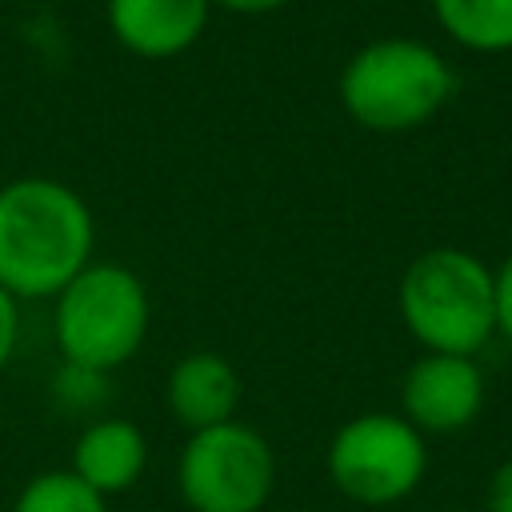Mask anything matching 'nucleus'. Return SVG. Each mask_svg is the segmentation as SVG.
I'll use <instances>...</instances> for the list:
<instances>
[{
  "instance_id": "f257e3e1",
  "label": "nucleus",
  "mask_w": 512,
  "mask_h": 512,
  "mask_svg": "<svg viewBox=\"0 0 512 512\" xmlns=\"http://www.w3.org/2000/svg\"><path fill=\"white\" fill-rule=\"evenodd\" d=\"M96 224L76 188L20 176L0 188V288L16 300H48L92 264Z\"/></svg>"
},
{
  "instance_id": "f03ea898",
  "label": "nucleus",
  "mask_w": 512,
  "mask_h": 512,
  "mask_svg": "<svg viewBox=\"0 0 512 512\" xmlns=\"http://www.w3.org/2000/svg\"><path fill=\"white\" fill-rule=\"evenodd\" d=\"M396 308L424 352L476 356L496 336L492 268L468 248H428L404 268Z\"/></svg>"
},
{
  "instance_id": "7ed1b4c3",
  "label": "nucleus",
  "mask_w": 512,
  "mask_h": 512,
  "mask_svg": "<svg viewBox=\"0 0 512 512\" xmlns=\"http://www.w3.org/2000/svg\"><path fill=\"white\" fill-rule=\"evenodd\" d=\"M456 92L452 64L424 40L384 36L356 48L340 72L344 112L380 136L428 124Z\"/></svg>"
},
{
  "instance_id": "20e7f679",
  "label": "nucleus",
  "mask_w": 512,
  "mask_h": 512,
  "mask_svg": "<svg viewBox=\"0 0 512 512\" xmlns=\"http://www.w3.org/2000/svg\"><path fill=\"white\" fill-rule=\"evenodd\" d=\"M148 288L124 264H88L52 296V336L64 364L84 372L124 368L148 340Z\"/></svg>"
},
{
  "instance_id": "39448f33",
  "label": "nucleus",
  "mask_w": 512,
  "mask_h": 512,
  "mask_svg": "<svg viewBox=\"0 0 512 512\" xmlns=\"http://www.w3.org/2000/svg\"><path fill=\"white\" fill-rule=\"evenodd\" d=\"M328 484L360 508H392L428 476V440L400 412H360L324 448Z\"/></svg>"
},
{
  "instance_id": "423d86ee",
  "label": "nucleus",
  "mask_w": 512,
  "mask_h": 512,
  "mask_svg": "<svg viewBox=\"0 0 512 512\" xmlns=\"http://www.w3.org/2000/svg\"><path fill=\"white\" fill-rule=\"evenodd\" d=\"M176 492L188 512H264L276 492V452L244 420L188 432L176 460Z\"/></svg>"
},
{
  "instance_id": "0eeeda50",
  "label": "nucleus",
  "mask_w": 512,
  "mask_h": 512,
  "mask_svg": "<svg viewBox=\"0 0 512 512\" xmlns=\"http://www.w3.org/2000/svg\"><path fill=\"white\" fill-rule=\"evenodd\" d=\"M484 372L476 356H448L424 352L412 360L400 384V416L428 440V436H456L476 424L484 412Z\"/></svg>"
},
{
  "instance_id": "6e6552de",
  "label": "nucleus",
  "mask_w": 512,
  "mask_h": 512,
  "mask_svg": "<svg viewBox=\"0 0 512 512\" xmlns=\"http://www.w3.org/2000/svg\"><path fill=\"white\" fill-rule=\"evenodd\" d=\"M240 396H244L240 372L232 368L228 356L208 352V348L180 356L164 376L168 416L176 424H184L188 432H204V428L236 420Z\"/></svg>"
},
{
  "instance_id": "1a4fd4ad",
  "label": "nucleus",
  "mask_w": 512,
  "mask_h": 512,
  "mask_svg": "<svg viewBox=\"0 0 512 512\" xmlns=\"http://www.w3.org/2000/svg\"><path fill=\"white\" fill-rule=\"evenodd\" d=\"M208 12H212L208 0H108L104 4L112 36L144 60H168L192 48L208 24Z\"/></svg>"
},
{
  "instance_id": "9d476101",
  "label": "nucleus",
  "mask_w": 512,
  "mask_h": 512,
  "mask_svg": "<svg viewBox=\"0 0 512 512\" xmlns=\"http://www.w3.org/2000/svg\"><path fill=\"white\" fill-rule=\"evenodd\" d=\"M144 468H148V440L140 424L124 416H100L84 424L68 460V472L84 480L92 492H100L104 500L128 492L144 476Z\"/></svg>"
},
{
  "instance_id": "9b49d317",
  "label": "nucleus",
  "mask_w": 512,
  "mask_h": 512,
  "mask_svg": "<svg viewBox=\"0 0 512 512\" xmlns=\"http://www.w3.org/2000/svg\"><path fill=\"white\" fill-rule=\"evenodd\" d=\"M436 24L468 52H512V0H428Z\"/></svg>"
},
{
  "instance_id": "f8f14e48",
  "label": "nucleus",
  "mask_w": 512,
  "mask_h": 512,
  "mask_svg": "<svg viewBox=\"0 0 512 512\" xmlns=\"http://www.w3.org/2000/svg\"><path fill=\"white\" fill-rule=\"evenodd\" d=\"M12 512H112L100 492L76 480L68 468L36 472L12 500Z\"/></svg>"
},
{
  "instance_id": "ddd939ff",
  "label": "nucleus",
  "mask_w": 512,
  "mask_h": 512,
  "mask_svg": "<svg viewBox=\"0 0 512 512\" xmlns=\"http://www.w3.org/2000/svg\"><path fill=\"white\" fill-rule=\"evenodd\" d=\"M56 396H60L68 408H92V404H100V396H104V376L64 364V372H60V380H56Z\"/></svg>"
},
{
  "instance_id": "4468645a",
  "label": "nucleus",
  "mask_w": 512,
  "mask_h": 512,
  "mask_svg": "<svg viewBox=\"0 0 512 512\" xmlns=\"http://www.w3.org/2000/svg\"><path fill=\"white\" fill-rule=\"evenodd\" d=\"M492 308H496V336L512 344V252L492 272Z\"/></svg>"
},
{
  "instance_id": "2eb2a0df",
  "label": "nucleus",
  "mask_w": 512,
  "mask_h": 512,
  "mask_svg": "<svg viewBox=\"0 0 512 512\" xmlns=\"http://www.w3.org/2000/svg\"><path fill=\"white\" fill-rule=\"evenodd\" d=\"M16 344H20V300L0 288V368H8Z\"/></svg>"
},
{
  "instance_id": "dca6fc26",
  "label": "nucleus",
  "mask_w": 512,
  "mask_h": 512,
  "mask_svg": "<svg viewBox=\"0 0 512 512\" xmlns=\"http://www.w3.org/2000/svg\"><path fill=\"white\" fill-rule=\"evenodd\" d=\"M484 512H512V456H504L484 488Z\"/></svg>"
},
{
  "instance_id": "f3484780",
  "label": "nucleus",
  "mask_w": 512,
  "mask_h": 512,
  "mask_svg": "<svg viewBox=\"0 0 512 512\" xmlns=\"http://www.w3.org/2000/svg\"><path fill=\"white\" fill-rule=\"evenodd\" d=\"M216 8H228V12H240V16H264V12H276L284 8L288 0H208Z\"/></svg>"
}]
</instances>
